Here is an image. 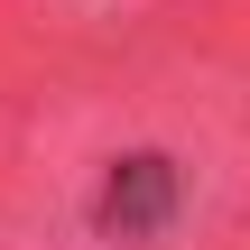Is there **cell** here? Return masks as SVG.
<instances>
[{"label":"cell","mask_w":250,"mask_h":250,"mask_svg":"<svg viewBox=\"0 0 250 250\" xmlns=\"http://www.w3.org/2000/svg\"><path fill=\"white\" fill-rule=\"evenodd\" d=\"M176 213V167L167 158H121L111 167V186H102V232H158Z\"/></svg>","instance_id":"6da1fadb"}]
</instances>
